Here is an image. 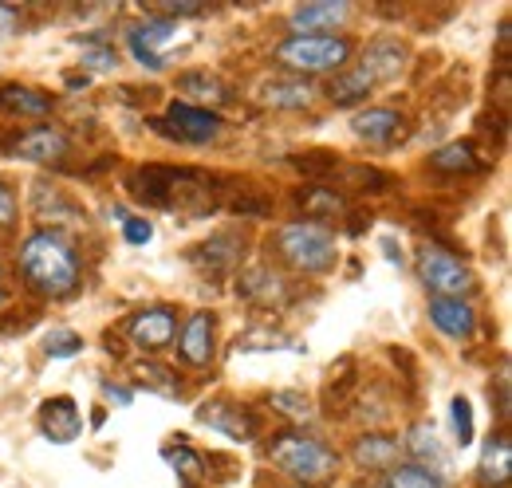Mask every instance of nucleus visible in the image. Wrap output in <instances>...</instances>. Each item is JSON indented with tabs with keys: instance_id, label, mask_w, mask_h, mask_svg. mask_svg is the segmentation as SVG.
Returning <instances> with one entry per match:
<instances>
[{
	"instance_id": "f257e3e1",
	"label": "nucleus",
	"mask_w": 512,
	"mask_h": 488,
	"mask_svg": "<svg viewBox=\"0 0 512 488\" xmlns=\"http://www.w3.org/2000/svg\"><path fill=\"white\" fill-rule=\"evenodd\" d=\"M20 276L32 292L60 300L67 292H75V284H79V256H75L71 241L52 229L32 233L20 248Z\"/></svg>"
},
{
	"instance_id": "f03ea898",
	"label": "nucleus",
	"mask_w": 512,
	"mask_h": 488,
	"mask_svg": "<svg viewBox=\"0 0 512 488\" xmlns=\"http://www.w3.org/2000/svg\"><path fill=\"white\" fill-rule=\"evenodd\" d=\"M268 457L288 473V477H296V481H304V485H320L327 481L331 473H335V465H339V457L316 441V437H304V433H280L272 445H268Z\"/></svg>"
},
{
	"instance_id": "7ed1b4c3",
	"label": "nucleus",
	"mask_w": 512,
	"mask_h": 488,
	"mask_svg": "<svg viewBox=\"0 0 512 488\" xmlns=\"http://www.w3.org/2000/svg\"><path fill=\"white\" fill-rule=\"evenodd\" d=\"M276 248L300 272H327L335 264V237L320 225H312V221L284 225L280 237H276Z\"/></svg>"
},
{
	"instance_id": "20e7f679",
	"label": "nucleus",
	"mask_w": 512,
	"mask_h": 488,
	"mask_svg": "<svg viewBox=\"0 0 512 488\" xmlns=\"http://www.w3.org/2000/svg\"><path fill=\"white\" fill-rule=\"evenodd\" d=\"M418 272H422V284L434 292V300H461L477 288L473 272L457 256H449L446 248H434V244L418 248Z\"/></svg>"
},
{
	"instance_id": "39448f33",
	"label": "nucleus",
	"mask_w": 512,
	"mask_h": 488,
	"mask_svg": "<svg viewBox=\"0 0 512 488\" xmlns=\"http://www.w3.org/2000/svg\"><path fill=\"white\" fill-rule=\"evenodd\" d=\"M351 56V44L339 40V36H292L276 48V60L292 71H331V67H343Z\"/></svg>"
},
{
	"instance_id": "423d86ee",
	"label": "nucleus",
	"mask_w": 512,
	"mask_h": 488,
	"mask_svg": "<svg viewBox=\"0 0 512 488\" xmlns=\"http://www.w3.org/2000/svg\"><path fill=\"white\" fill-rule=\"evenodd\" d=\"M150 126L174 142H209L221 134V119L213 111H201L190 103H170V115L166 119H150Z\"/></svg>"
},
{
	"instance_id": "0eeeda50",
	"label": "nucleus",
	"mask_w": 512,
	"mask_h": 488,
	"mask_svg": "<svg viewBox=\"0 0 512 488\" xmlns=\"http://www.w3.org/2000/svg\"><path fill=\"white\" fill-rule=\"evenodd\" d=\"M127 331H130V339H134V347H142V351H162V347L174 343L178 315H174L170 307H150V311H138V315L130 319Z\"/></svg>"
},
{
	"instance_id": "6e6552de",
	"label": "nucleus",
	"mask_w": 512,
	"mask_h": 488,
	"mask_svg": "<svg viewBox=\"0 0 512 488\" xmlns=\"http://www.w3.org/2000/svg\"><path fill=\"white\" fill-rule=\"evenodd\" d=\"M8 150L16 158H24V162H60L64 154H71V142H67L64 130H56V126H32Z\"/></svg>"
},
{
	"instance_id": "1a4fd4ad",
	"label": "nucleus",
	"mask_w": 512,
	"mask_h": 488,
	"mask_svg": "<svg viewBox=\"0 0 512 488\" xmlns=\"http://www.w3.org/2000/svg\"><path fill=\"white\" fill-rule=\"evenodd\" d=\"M127 185L142 205L170 209V197H174V185H178V170H170V166H146V170L130 174Z\"/></svg>"
},
{
	"instance_id": "9d476101",
	"label": "nucleus",
	"mask_w": 512,
	"mask_h": 488,
	"mask_svg": "<svg viewBox=\"0 0 512 488\" xmlns=\"http://www.w3.org/2000/svg\"><path fill=\"white\" fill-rule=\"evenodd\" d=\"M197 418L209 429H221V433L233 437V441H253V433H256V418L249 410L233 406V402H209V406L197 410Z\"/></svg>"
},
{
	"instance_id": "9b49d317",
	"label": "nucleus",
	"mask_w": 512,
	"mask_h": 488,
	"mask_svg": "<svg viewBox=\"0 0 512 488\" xmlns=\"http://www.w3.org/2000/svg\"><path fill=\"white\" fill-rule=\"evenodd\" d=\"M40 426L44 433L52 437V441H75L79 437V426H83V418H79V406L71 402V398H48L44 402V410H40Z\"/></svg>"
},
{
	"instance_id": "f8f14e48",
	"label": "nucleus",
	"mask_w": 512,
	"mask_h": 488,
	"mask_svg": "<svg viewBox=\"0 0 512 488\" xmlns=\"http://www.w3.org/2000/svg\"><path fill=\"white\" fill-rule=\"evenodd\" d=\"M430 319L449 339H469L477 327V315L465 300H430Z\"/></svg>"
},
{
	"instance_id": "ddd939ff",
	"label": "nucleus",
	"mask_w": 512,
	"mask_h": 488,
	"mask_svg": "<svg viewBox=\"0 0 512 488\" xmlns=\"http://www.w3.org/2000/svg\"><path fill=\"white\" fill-rule=\"evenodd\" d=\"M347 12H351V4H335V0H327V4H300L296 12H292V24L300 28V36H323V28H339L343 20H347Z\"/></svg>"
},
{
	"instance_id": "4468645a",
	"label": "nucleus",
	"mask_w": 512,
	"mask_h": 488,
	"mask_svg": "<svg viewBox=\"0 0 512 488\" xmlns=\"http://www.w3.org/2000/svg\"><path fill=\"white\" fill-rule=\"evenodd\" d=\"M178 347H182V359L193 366H205L213 359V315H209V311L190 315V323H186Z\"/></svg>"
},
{
	"instance_id": "2eb2a0df",
	"label": "nucleus",
	"mask_w": 512,
	"mask_h": 488,
	"mask_svg": "<svg viewBox=\"0 0 512 488\" xmlns=\"http://www.w3.org/2000/svg\"><path fill=\"white\" fill-rule=\"evenodd\" d=\"M351 130H355L359 138L375 142V146H386V142H394V138L402 134V115H398V111H386V107H375V111L355 115V119H351Z\"/></svg>"
},
{
	"instance_id": "dca6fc26",
	"label": "nucleus",
	"mask_w": 512,
	"mask_h": 488,
	"mask_svg": "<svg viewBox=\"0 0 512 488\" xmlns=\"http://www.w3.org/2000/svg\"><path fill=\"white\" fill-rule=\"evenodd\" d=\"M237 288H241V296H245V300L264 304V307H280L284 300H288L284 280H280L276 272H268V268H253V272H245Z\"/></svg>"
},
{
	"instance_id": "f3484780",
	"label": "nucleus",
	"mask_w": 512,
	"mask_h": 488,
	"mask_svg": "<svg viewBox=\"0 0 512 488\" xmlns=\"http://www.w3.org/2000/svg\"><path fill=\"white\" fill-rule=\"evenodd\" d=\"M485 485H505L512 477V441L505 433H493L485 441V453H481V473H477Z\"/></svg>"
},
{
	"instance_id": "a211bd4d",
	"label": "nucleus",
	"mask_w": 512,
	"mask_h": 488,
	"mask_svg": "<svg viewBox=\"0 0 512 488\" xmlns=\"http://www.w3.org/2000/svg\"><path fill=\"white\" fill-rule=\"evenodd\" d=\"M355 465L359 469H394V461H398V441L394 437H386V433H367V437H359L355 441Z\"/></svg>"
},
{
	"instance_id": "6ab92c4d",
	"label": "nucleus",
	"mask_w": 512,
	"mask_h": 488,
	"mask_svg": "<svg viewBox=\"0 0 512 488\" xmlns=\"http://www.w3.org/2000/svg\"><path fill=\"white\" fill-rule=\"evenodd\" d=\"M0 111L40 119V115L52 111V99H48L44 91H36V87H16V83H8V87H0Z\"/></svg>"
},
{
	"instance_id": "aec40b11",
	"label": "nucleus",
	"mask_w": 512,
	"mask_h": 488,
	"mask_svg": "<svg viewBox=\"0 0 512 488\" xmlns=\"http://www.w3.org/2000/svg\"><path fill=\"white\" fill-rule=\"evenodd\" d=\"M402 63H406V52H402L394 40H379V44L367 48V56H363L359 67H363L375 83H386V79H394V75L402 71Z\"/></svg>"
},
{
	"instance_id": "412c9836",
	"label": "nucleus",
	"mask_w": 512,
	"mask_h": 488,
	"mask_svg": "<svg viewBox=\"0 0 512 488\" xmlns=\"http://www.w3.org/2000/svg\"><path fill=\"white\" fill-rule=\"evenodd\" d=\"M178 87L190 95L193 103H213V107H221V103H229V99H233L229 83H221L217 75H205V71H186V75L178 79Z\"/></svg>"
},
{
	"instance_id": "4be33fe9",
	"label": "nucleus",
	"mask_w": 512,
	"mask_h": 488,
	"mask_svg": "<svg viewBox=\"0 0 512 488\" xmlns=\"http://www.w3.org/2000/svg\"><path fill=\"white\" fill-rule=\"evenodd\" d=\"M371 87H375V79H371L363 67H351V71H343L339 79H331L327 99H331L335 107H351V103L367 99V95H371Z\"/></svg>"
},
{
	"instance_id": "5701e85b",
	"label": "nucleus",
	"mask_w": 512,
	"mask_h": 488,
	"mask_svg": "<svg viewBox=\"0 0 512 488\" xmlns=\"http://www.w3.org/2000/svg\"><path fill=\"white\" fill-rule=\"evenodd\" d=\"M260 99H264L268 107H288V111H300V107H308V103L316 99V91H312L304 79H276V83H268V87L260 91Z\"/></svg>"
},
{
	"instance_id": "b1692460",
	"label": "nucleus",
	"mask_w": 512,
	"mask_h": 488,
	"mask_svg": "<svg viewBox=\"0 0 512 488\" xmlns=\"http://www.w3.org/2000/svg\"><path fill=\"white\" fill-rule=\"evenodd\" d=\"M237 256H241V241H237L233 233H217L213 241L197 244V252H193V260H201V264H205V268H213V272L233 268V264H237Z\"/></svg>"
},
{
	"instance_id": "393cba45",
	"label": "nucleus",
	"mask_w": 512,
	"mask_h": 488,
	"mask_svg": "<svg viewBox=\"0 0 512 488\" xmlns=\"http://www.w3.org/2000/svg\"><path fill=\"white\" fill-rule=\"evenodd\" d=\"M430 166H434L438 174H477V170H481V162H477V154H473L469 142L442 146V150L430 158Z\"/></svg>"
},
{
	"instance_id": "a878e982",
	"label": "nucleus",
	"mask_w": 512,
	"mask_h": 488,
	"mask_svg": "<svg viewBox=\"0 0 512 488\" xmlns=\"http://www.w3.org/2000/svg\"><path fill=\"white\" fill-rule=\"evenodd\" d=\"M32 205H36V213L40 217H48V221H75L79 213H75V205L67 201L60 189H52V185L36 182L32 189Z\"/></svg>"
},
{
	"instance_id": "bb28decb",
	"label": "nucleus",
	"mask_w": 512,
	"mask_h": 488,
	"mask_svg": "<svg viewBox=\"0 0 512 488\" xmlns=\"http://www.w3.org/2000/svg\"><path fill=\"white\" fill-rule=\"evenodd\" d=\"M296 201L304 205L308 217H339V213H347V201L335 189H327V185H308Z\"/></svg>"
},
{
	"instance_id": "cd10ccee",
	"label": "nucleus",
	"mask_w": 512,
	"mask_h": 488,
	"mask_svg": "<svg viewBox=\"0 0 512 488\" xmlns=\"http://www.w3.org/2000/svg\"><path fill=\"white\" fill-rule=\"evenodd\" d=\"M406 445H410V453L418 457V461H430V465H446L449 457H446V449H442V441H438V429L434 426H414L410 429V437H406Z\"/></svg>"
},
{
	"instance_id": "c85d7f7f",
	"label": "nucleus",
	"mask_w": 512,
	"mask_h": 488,
	"mask_svg": "<svg viewBox=\"0 0 512 488\" xmlns=\"http://www.w3.org/2000/svg\"><path fill=\"white\" fill-rule=\"evenodd\" d=\"M174 36H178V20H166V16H162V20H146V24H138V28L130 32V40L142 44L146 52H154V56H162L158 48L170 44Z\"/></svg>"
},
{
	"instance_id": "c756f323",
	"label": "nucleus",
	"mask_w": 512,
	"mask_h": 488,
	"mask_svg": "<svg viewBox=\"0 0 512 488\" xmlns=\"http://www.w3.org/2000/svg\"><path fill=\"white\" fill-rule=\"evenodd\" d=\"M386 485L390 488H446L430 469H422V465H398V469H390Z\"/></svg>"
},
{
	"instance_id": "7c9ffc66",
	"label": "nucleus",
	"mask_w": 512,
	"mask_h": 488,
	"mask_svg": "<svg viewBox=\"0 0 512 488\" xmlns=\"http://www.w3.org/2000/svg\"><path fill=\"white\" fill-rule=\"evenodd\" d=\"M134 374H138V382H142V386H150V390H158V394H170V398H174V394L182 390V382H178L166 366H158V363H138Z\"/></svg>"
},
{
	"instance_id": "2f4dec72",
	"label": "nucleus",
	"mask_w": 512,
	"mask_h": 488,
	"mask_svg": "<svg viewBox=\"0 0 512 488\" xmlns=\"http://www.w3.org/2000/svg\"><path fill=\"white\" fill-rule=\"evenodd\" d=\"M272 410H280L284 418H296V422H308L316 410H312V402L300 394V390H276L272 394Z\"/></svg>"
},
{
	"instance_id": "473e14b6",
	"label": "nucleus",
	"mask_w": 512,
	"mask_h": 488,
	"mask_svg": "<svg viewBox=\"0 0 512 488\" xmlns=\"http://www.w3.org/2000/svg\"><path fill=\"white\" fill-rule=\"evenodd\" d=\"M44 351H48L52 359H71V355L83 351V335H75V331L60 327V331H52V335L44 339Z\"/></svg>"
},
{
	"instance_id": "72a5a7b5",
	"label": "nucleus",
	"mask_w": 512,
	"mask_h": 488,
	"mask_svg": "<svg viewBox=\"0 0 512 488\" xmlns=\"http://www.w3.org/2000/svg\"><path fill=\"white\" fill-rule=\"evenodd\" d=\"M453 429H457V445H473V406H469V398H453Z\"/></svg>"
},
{
	"instance_id": "f704fd0d",
	"label": "nucleus",
	"mask_w": 512,
	"mask_h": 488,
	"mask_svg": "<svg viewBox=\"0 0 512 488\" xmlns=\"http://www.w3.org/2000/svg\"><path fill=\"white\" fill-rule=\"evenodd\" d=\"M292 166L304 170V174H331L339 162H335V154H327V150H312V154H304V158H292Z\"/></svg>"
},
{
	"instance_id": "c9c22d12",
	"label": "nucleus",
	"mask_w": 512,
	"mask_h": 488,
	"mask_svg": "<svg viewBox=\"0 0 512 488\" xmlns=\"http://www.w3.org/2000/svg\"><path fill=\"white\" fill-rule=\"evenodd\" d=\"M347 178L355 182V189H375V193L390 185V178H386V174H379V170H367V166H351V170H347Z\"/></svg>"
},
{
	"instance_id": "e433bc0d",
	"label": "nucleus",
	"mask_w": 512,
	"mask_h": 488,
	"mask_svg": "<svg viewBox=\"0 0 512 488\" xmlns=\"http://www.w3.org/2000/svg\"><path fill=\"white\" fill-rule=\"evenodd\" d=\"M83 63H87V67H95V71H111V67L119 63V56H115V48L99 44V48H87V52H83Z\"/></svg>"
},
{
	"instance_id": "4c0bfd02",
	"label": "nucleus",
	"mask_w": 512,
	"mask_h": 488,
	"mask_svg": "<svg viewBox=\"0 0 512 488\" xmlns=\"http://www.w3.org/2000/svg\"><path fill=\"white\" fill-rule=\"evenodd\" d=\"M166 457H170V461L178 465V473H186V477H193V473H201V457H197V453H190L186 445H182V449H170Z\"/></svg>"
},
{
	"instance_id": "58836bf2",
	"label": "nucleus",
	"mask_w": 512,
	"mask_h": 488,
	"mask_svg": "<svg viewBox=\"0 0 512 488\" xmlns=\"http://www.w3.org/2000/svg\"><path fill=\"white\" fill-rule=\"evenodd\" d=\"M127 241L130 244H146L150 237H154V229H150V221H142V217H127Z\"/></svg>"
},
{
	"instance_id": "ea45409f",
	"label": "nucleus",
	"mask_w": 512,
	"mask_h": 488,
	"mask_svg": "<svg viewBox=\"0 0 512 488\" xmlns=\"http://www.w3.org/2000/svg\"><path fill=\"white\" fill-rule=\"evenodd\" d=\"M154 12L166 16V20H178V16H201L205 8L201 4H154Z\"/></svg>"
},
{
	"instance_id": "a19ab883",
	"label": "nucleus",
	"mask_w": 512,
	"mask_h": 488,
	"mask_svg": "<svg viewBox=\"0 0 512 488\" xmlns=\"http://www.w3.org/2000/svg\"><path fill=\"white\" fill-rule=\"evenodd\" d=\"M233 209H237V213H256V217H264V213H268V201H264V197H237Z\"/></svg>"
},
{
	"instance_id": "79ce46f5",
	"label": "nucleus",
	"mask_w": 512,
	"mask_h": 488,
	"mask_svg": "<svg viewBox=\"0 0 512 488\" xmlns=\"http://www.w3.org/2000/svg\"><path fill=\"white\" fill-rule=\"evenodd\" d=\"M130 52L138 56V63H142V67H150V71H162V67H166V60H162V56L146 52V48H142V44H134V40H130Z\"/></svg>"
},
{
	"instance_id": "37998d69",
	"label": "nucleus",
	"mask_w": 512,
	"mask_h": 488,
	"mask_svg": "<svg viewBox=\"0 0 512 488\" xmlns=\"http://www.w3.org/2000/svg\"><path fill=\"white\" fill-rule=\"evenodd\" d=\"M20 28V12L12 8V4H0V36H8V32H16Z\"/></svg>"
},
{
	"instance_id": "c03bdc74",
	"label": "nucleus",
	"mask_w": 512,
	"mask_h": 488,
	"mask_svg": "<svg viewBox=\"0 0 512 488\" xmlns=\"http://www.w3.org/2000/svg\"><path fill=\"white\" fill-rule=\"evenodd\" d=\"M16 221V201H12V193L0 185V225H12Z\"/></svg>"
},
{
	"instance_id": "a18cd8bd",
	"label": "nucleus",
	"mask_w": 512,
	"mask_h": 488,
	"mask_svg": "<svg viewBox=\"0 0 512 488\" xmlns=\"http://www.w3.org/2000/svg\"><path fill=\"white\" fill-rule=\"evenodd\" d=\"M103 394H107L111 402H119V406H130V390H127V386H115V382H103Z\"/></svg>"
},
{
	"instance_id": "49530a36",
	"label": "nucleus",
	"mask_w": 512,
	"mask_h": 488,
	"mask_svg": "<svg viewBox=\"0 0 512 488\" xmlns=\"http://www.w3.org/2000/svg\"><path fill=\"white\" fill-rule=\"evenodd\" d=\"M501 52L509 56V24H501Z\"/></svg>"
}]
</instances>
